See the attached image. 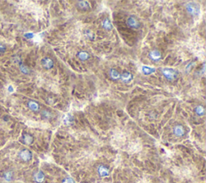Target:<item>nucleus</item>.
Here are the masks:
<instances>
[{"label":"nucleus","instance_id":"nucleus-1","mask_svg":"<svg viewBox=\"0 0 206 183\" xmlns=\"http://www.w3.org/2000/svg\"><path fill=\"white\" fill-rule=\"evenodd\" d=\"M162 74L166 79L169 81H173L177 78L178 72L172 68H164L162 69Z\"/></svg>","mask_w":206,"mask_h":183},{"label":"nucleus","instance_id":"nucleus-2","mask_svg":"<svg viewBox=\"0 0 206 183\" xmlns=\"http://www.w3.org/2000/svg\"><path fill=\"white\" fill-rule=\"evenodd\" d=\"M186 10L191 15H193V16H197L201 12L200 6L196 2H188V3H187Z\"/></svg>","mask_w":206,"mask_h":183},{"label":"nucleus","instance_id":"nucleus-3","mask_svg":"<svg viewBox=\"0 0 206 183\" xmlns=\"http://www.w3.org/2000/svg\"><path fill=\"white\" fill-rule=\"evenodd\" d=\"M97 174L100 178H106L110 176V168L104 164L97 165Z\"/></svg>","mask_w":206,"mask_h":183},{"label":"nucleus","instance_id":"nucleus-4","mask_svg":"<svg viewBox=\"0 0 206 183\" xmlns=\"http://www.w3.org/2000/svg\"><path fill=\"white\" fill-rule=\"evenodd\" d=\"M19 157L24 162H28L32 159V153L28 148H24L19 152Z\"/></svg>","mask_w":206,"mask_h":183},{"label":"nucleus","instance_id":"nucleus-5","mask_svg":"<svg viewBox=\"0 0 206 183\" xmlns=\"http://www.w3.org/2000/svg\"><path fill=\"white\" fill-rule=\"evenodd\" d=\"M173 133L176 137H183L186 134V129L181 124H177L173 128Z\"/></svg>","mask_w":206,"mask_h":183},{"label":"nucleus","instance_id":"nucleus-6","mask_svg":"<svg viewBox=\"0 0 206 183\" xmlns=\"http://www.w3.org/2000/svg\"><path fill=\"white\" fill-rule=\"evenodd\" d=\"M126 24H127L128 27H130V28L134 29H137L140 27V23L139 22V20L133 16H130L128 18L127 20H126Z\"/></svg>","mask_w":206,"mask_h":183},{"label":"nucleus","instance_id":"nucleus-7","mask_svg":"<svg viewBox=\"0 0 206 183\" xmlns=\"http://www.w3.org/2000/svg\"><path fill=\"white\" fill-rule=\"evenodd\" d=\"M33 180L36 183H44L45 181V175L41 170L35 172L33 174Z\"/></svg>","mask_w":206,"mask_h":183},{"label":"nucleus","instance_id":"nucleus-8","mask_svg":"<svg viewBox=\"0 0 206 183\" xmlns=\"http://www.w3.org/2000/svg\"><path fill=\"white\" fill-rule=\"evenodd\" d=\"M149 58L153 62H159L162 58L161 52L157 49L152 50L149 53Z\"/></svg>","mask_w":206,"mask_h":183},{"label":"nucleus","instance_id":"nucleus-9","mask_svg":"<svg viewBox=\"0 0 206 183\" xmlns=\"http://www.w3.org/2000/svg\"><path fill=\"white\" fill-rule=\"evenodd\" d=\"M41 65L44 69H50L54 66V62H53V60H52L49 57H44L41 61Z\"/></svg>","mask_w":206,"mask_h":183},{"label":"nucleus","instance_id":"nucleus-10","mask_svg":"<svg viewBox=\"0 0 206 183\" xmlns=\"http://www.w3.org/2000/svg\"><path fill=\"white\" fill-rule=\"evenodd\" d=\"M120 79H121L122 81L123 82L127 83V82H130V81H132L133 75L131 73H130V72L124 71L123 73L121 74Z\"/></svg>","mask_w":206,"mask_h":183},{"label":"nucleus","instance_id":"nucleus-11","mask_svg":"<svg viewBox=\"0 0 206 183\" xmlns=\"http://www.w3.org/2000/svg\"><path fill=\"white\" fill-rule=\"evenodd\" d=\"M77 7L81 11H87L90 8V6L87 1H79L77 2Z\"/></svg>","mask_w":206,"mask_h":183},{"label":"nucleus","instance_id":"nucleus-12","mask_svg":"<svg viewBox=\"0 0 206 183\" xmlns=\"http://www.w3.org/2000/svg\"><path fill=\"white\" fill-rule=\"evenodd\" d=\"M109 74H110V77L113 80H114V81L119 80V79H120V77H121V74H120V73H119V72L115 69H110Z\"/></svg>","mask_w":206,"mask_h":183},{"label":"nucleus","instance_id":"nucleus-13","mask_svg":"<svg viewBox=\"0 0 206 183\" xmlns=\"http://www.w3.org/2000/svg\"><path fill=\"white\" fill-rule=\"evenodd\" d=\"M102 26L106 31H110V30L113 29V25H112L111 22L108 18H106V19H103V21L102 23Z\"/></svg>","mask_w":206,"mask_h":183},{"label":"nucleus","instance_id":"nucleus-14","mask_svg":"<svg viewBox=\"0 0 206 183\" xmlns=\"http://www.w3.org/2000/svg\"><path fill=\"white\" fill-rule=\"evenodd\" d=\"M22 140H23V142H24V144H25V145H31V144H32V142H33L34 139L33 136H31V134L25 133L23 135Z\"/></svg>","mask_w":206,"mask_h":183},{"label":"nucleus","instance_id":"nucleus-15","mask_svg":"<svg viewBox=\"0 0 206 183\" xmlns=\"http://www.w3.org/2000/svg\"><path fill=\"white\" fill-rule=\"evenodd\" d=\"M28 107H29V109L34 112L38 111L40 110V105L36 102H35V101H32V100L28 102Z\"/></svg>","mask_w":206,"mask_h":183},{"label":"nucleus","instance_id":"nucleus-16","mask_svg":"<svg viewBox=\"0 0 206 183\" xmlns=\"http://www.w3.org/2000/svg\"><path fill=\"white\" fill-rule=\"evenodd\" d=\"M77 57L81 60V62H85V61H88L90 59V56L89 52H87L86 51H80L77 53Z\"/></svg>","mask_w":206,"mask_h":183},{"label":"nucleus","instance_id":"nucleus-17","mask_svg":"<svg viewBox=\"0 0 206 183\" xmlns=\"http://www.w3.org/2000/svg\"><path fill=\"white\" fill-rule=\"evenodd\" d=\"M142 73L144 74H146V75H150V74H154L155 72V68L143 65V66L142 67Z\"/></svg>","mask_w":206,"mask_h":183},{"label":"nucleus","instance_id":"nucleus-18","mask_svg":"<svg viewBox=\"0 0 206 183\" xmlns=\"http://www.w3.org/2000/svg\"><path fill=\"white\" fill-rule=\"evenodd\" d=\"M195 112L198 116H203L205 113V109H204V106L202 105H198L195 107Z\"/></svg>","mask_w":206,"mask_h":183},{"label":"nucleus","instance_id":"nucleus-19","mask_svg":"<svg viewBox=\"0 0 206 183\" xmlns=\"http://www.w3.org/2000/svg\"><path fill=\"white\" fill-rule=\"evenodd\" d=\"M41 115L44 119H50L52 117V113L48 110H43L41 111Z\"/></svg>","mask_w":206,"mask_h":183},{"label":"nucleus","instance_id":"nucleus-20","mask_svg":"<svg viewBox=\"0 0 206 183\" xmlns=\"http://www.w3.org/2000/svg\"><path fill=\"white\" fill-rule=\"evenodd\" d=\"M20 69H21V71L24 73V74H28L29 73V69L28 68L27 66H25V65H22L21 66H20Z\"/></svg>","mask_w":206,"mask_h":183},{"label":"nucleus","instance_id":"nucleus-21","mask_svg":"<svg viewBox=\"0 0 206 183\" xmlns=\"http://www.w3.org/2000/svg\"><path fill=\"white\" fill-rule=\"evenodd\" d=\"M193 65H194L193 63H190V64L188 65L187 67H186V69H185V70H186V73H188V72H189L190 70L192 69V66H193Z\"/></svg>","mask_w":206,"mask_h":183},{"label":"nucleus","instance_id":"nucleus-22","mask_svg":"<svg viewBox=\"0 0 206 183\" xmlns=\"http://www.w3.org/2000/svg\"><path fill=\"white\" fill-rule=\"evenodd\" d=\"M5 51V47L3 45H0V53H2V52H3Z\"/></svg>","mask_w":206,"mask_h":183},{"label":"nucleus","instance_id":"nucleus-23","mask_svg":"<svg viewBox=\"0 0 206 183\" xmlns=\"http://www.w3.org/2000/svg\"><path fill=\"white\" fill-rule=\"evenodd\" d=\"M25 36H26L27 38H31V37L33 36V34H31V33H30V34H26V35H25Z\"/></svg>","mask_w":206,"mask_h":183},{"label":"nucleus","instance_id":"nucleus-24","mask_svg":"<svg viewBox=\"0 0 206 183\" xmlns=\"http://www.w3.org/2000/svg\"><path fill=\"white\" fill-rule=\"evenodd\" d=\"M8 91H13L11 86H9V89H8Z\"/></svg>","mask_w":206,"mask_h":183}]
</instances>
